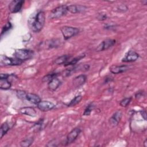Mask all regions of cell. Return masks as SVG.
<instances>
[{
	"label": "cell",
	"mask_w": 147,
	"mask_h": 147,
	"mask_svg": "<svg viewBox=\"0 0 147 147\" xmlns=\"http://www.w3.org/2000/svg\"><path fill=\"white\" fill-rule=\"evenodd\" d=\"M87 80V76L84 74L79 75L74 78L72 83L75 88H79L83 85Z\"/></svg>",
	"instance_id": "obj_16"
},
{
	"label": "cell",
	"mask_w": 147,
	"mask_h": 147,
	"mask_svg": "<svg viewBox=\"0 0 147 147\" xmlns=\"http://www.w3.org/2000/svg\"><path fill=\"white\" fill-rule=\"evenodd\" d=\"M113 80V78L111 76H107L105 79V83H108L110 82H111Z\"/></svg>",
	"instance_id": "obj_34"
},
{
	"label": "cell",
	"mask_w": 147,
	"mask_h": 147,
	"mask_svg": "<svg viewBox=\"0 0 147 147\" xmlns=\"http://www.w3.org/2000/svg\"><path fill=\"white\" fill-rule=\"evenodd\" d=\"M13 125L11 122H3L0 127V138H2L11 128Z\"/></svg>",
	"instance_id": "obj_21"
},
{
	"label": "cell",
	"mask_w": 147,
	"mask_h": 147,
	"mask_svg": "<svg viewBox=\"0 0 147 147\" xmlns=\"http://www.w3.org/2000/svg\"><path fill=\"white\" fill-rule=\"evenodd\" d=\"M122 111L118 110L115 111L109 120V123L110 125L113 127L117 126L119 124V122H120L122 118Z\"/></svg>",
	"instance_id": "obj_13"
},
{
	"label": "cell",
	"mask_w": 147,
	"mask_h": 147,
	"mask_svg": "<svg viewBox=\"0 0 147 147\" xmlns=\"http://www.w3.org/2000/svg\"><path fill=\"white\" fill-rule=\"evenodd\" d=\"M34 51L29 49H17L14 53V57L22 61L29 60L33 57Z\"/></svg>",
	"instance_id": "obj_2"
},
{
	"label": "cell",
	"mask_w": 147,
	"mask_h": 147,
	"mask_svg": "<svg viewBox=\"0 0 147 147\" xmlns=\"http://www.w3.org/2000/svg\"><path fill=\"white\" fill-rule=\"evenodd\" d=\"M45 22V14L42 10L32 14L28 21L29 29L34 33L40 32L43 28Z\"/></svg>",
	"instance_id": "obj_1"
},
{
	"label": "cell",
	"mask_w": 147,
	"mask_h": 147,
	"mask_svg": "<svg viewBox=\"0 0 147 147\" xmlns=\"http://www.w3.org/2000/svg\"><path fill=\"white\" fill-rule=\"evenodd\" d=\"M60 30L64 39L65 40L75 36L80 32L79 28L70 26H64L61 28Z\"/></svg>",
	"instance_id": "obj_4"
},
{
	"label": "cell",
	"mask_w": 147,
	"mask_h": 147,
	"mask_svg": "<svg viewBox=\"0 0 147 147\" xmlns=\"http://www.w3.org/2000/svg\"><path fill=\"white\" fill-rule=\"evenodd\" d=\"M104 28L106 29H107V30H112V29L115 28V25L106 24L104 26Z\"/></svg>",
	"instance_id": "obj_33"
},
{
	"label": "cell",
	"mask_w": 147,
	"mask_h": 147,
	"mask_svg": "<svg viewBox=\"0 0 147 147\" xmlns=\"http://www.w3.org/2000/svg\"><path fill=\"white\" fill-rule=\"evenodd\" d=\"M23 63L22 61L16 58L7 57L6 55H1L0 64L1 66H15L21 65Z\"/></svg>",
	"instance_id": "obj_5"
},
{
	"label": "cell",
	"mask_w": 147,
	"mask_h": 147,
	"mask_svg": "<svg viewBox=\"0 0 147 147\" xmlns=\"http://www.w3.org/2000/svg\"><path fill=\"white\" fill-rule=\"evenodd\" d=\"M58 75H59V73L57 72H51L49 73L48 74H47V75L44 76L42 78V81L43 82H49L50 80H51L52 79L55 78V77H57Z\"/></svg>",
	"instance_id": "obj_26"
},
{
	"label": "cell",
	"mask_w": 147,
	"mask_h": 147,
	"mask_svg": "<svg viewBox=\"0 0 147 147\" xmlns=\"http://www.w3.org/2000/svg\"><path fill=\"white\" fill-rule=\"evenodd\" d=\"M83 98V96L81 95H78L75 96L67 105L68 107H73L80 102Z\"/></svg>",
	"instance_id": "obj_23"
},
{
	"label": "cell",
	"mask_w": 147,
	"mask_h": 147,
	"mask_svg": "<svg viewBox=\"0 0 147 147\" xmlns=\"http://www.w3.org/2000/svg\"><path fill=\"white\" fill-rule=\"evenodd\" d=\"M94 108H95V105H94V103L91 102L86 107V109H85V110H84V111L83 113V115H84V116L90 115L91 113L92 112V111L94 109Z\"/></svg>",
	"instance_id": "obj_24"
},
{
	"label": "cell",
	"mask_w": 147,
	"mask_h": 147,
	"mask_svg": "<svg viewBox=\"0 0 147 147\" xmlns=\"http://www.w3.org/2000/svg\"><path fill=\"white\" fill-rule=\"evenodd\" d=\"M116 44V40L114 39L107 38L102 41L96 47L95 51L96 52H101L109 49Z\"/></svg>",
	"instance_id": "obj_8"
},
{
	"label": "cell",
	"mask_w": 147,
	"mask_h": 147,
	"mask_svg": "<svg viewBox=\"0 0 147 147\" xmlns=\"http://www.w3.org/2000/svg\"><path fill=\"white\" fill-rule=\"evenodd\" d=\"M60 40L59 39H51L40 43L39 47L41 49H49L57 48L60 45Z\"/></svg>",
	"instance_id": "obj_7"
},
{
	"label": "cell",
	"mask_w": 147,
	"mask_h": 147,
	"mask_svg": "<svg viewBox=\"0 0 147 147\" xmlns=\"http://www.w3.org/2000/svg\"><path fill=\"white\" fill-rule=\"evenodd\" d=\"M85 56H86L85 54H82V55H79L78 56L74 57L72 59L71 58L68 62H67L65 64H64V65L65 67L69 66V65H75L78 63V62H79L81 59H83Z\"/></svg>",
	"instance_id": "obj_22"
},
{
	"label": "cell",
	"mask_w": 147,
	"mask_h": 147,
	"mask_svg": "<svg viewBox=\"0 0 147 147\" xmlns=\"http://www.w3.org/2000/svg\"><path fill=\"white\" fill-rule=\"evenodd\" d=\"M87 8L86 6L80 5H71L67 6L68 11L73 14L84 13Z\"/></svg>",
	"instance_id": "obj_15"
},
{
	"label": "cell",
	"mask_w": 147,
	"mask_h": 147,
	"mask_svg": "<svg viewBox=\"0 0 147 147\" xmlns=\"http://www.w3.org/2000/svg\"><path fill=\"white\" fill-rule=\"evenodd\" d=\"M117 9L119 10V11H122V12H125L126 11H127L128 10L127 6L125 5H119V6L117 7Z\"/></svg>",
	"instance_id": "obj_32"
},
{
	"label": "cell",
	"mask_w": 147,
	"mask_h": 147,
	"mask_svg": "<svg viewBox=\"0 0 147 147\" xmlns=\"http://www.w3.org/2000/svg\"><path fill=\"white\" fill-rule=\"evenodd\" d=\"M33 137L25 138L20 142V146L22 147H29L33 144Z\"/></svg>",
	"instance_id": "obj_25"
},
{
	"label": "cell",
	"mask_w": 147,
	"mask_h": 147,
	"mask_svg": "<svg viewBox=\"0 0 147 147\" xmlns=\"http://www.w3.org/2000/svg\"><path fill=\"white\" fill-rule=\"evenodd\" d=\"M129 67L127 65H112L110 67L109 69L111 73L113 74H118L125 72L129 70Z\"/></svg>",
	"instance_id": "obj_14"
},
{
	"label": "cell",
	"mask_w": 147,
	"mask_h": 147,
	"mask_svg": "<svg viewBox=\"0 0 147 147\" xmlns=\"http://www.w3.org/2000/svg\"><path fill=\"white\" fill-rule=\"evenodd\" d=\"M19 112L23 115L34 117L37 115L36 111L32 107H24L19 109Z\"/></svg>",
	"instance_id": "obj_17"
},
{
	"label": "cell",
	"mask_w": 147,
	"mask_h": 147,
	"mask_svg": "<svg viewBox=\"0 0 147 147\" xmlns=\"http://www.w3.org/2000/svg\"><path fill=\"white\" fill-rule=\"evenodd\" d=\"M140 113H141V115H142V118L144 119L145 121L146 120V111L145 110H141L140 111Z\"/></svg>",
	"instance_id": "obj_35"
},
{
	"label": "cell",
	"mask_w": 147,
	"mask_h": 147,
	"mask_svg": "<svg viewBox=\"0 0 147 147\" xmlns=\"http://www.w3.org/2000/svg\"><path fill=\"white\" fill-rule=\"evenodd\" d=\"M27 92H26L25 91L23 90H17L16 91V95L17 97L21 99H25L26 95Z\"/></svg>",
	"instance_id": "obj_29"
},
{
	"label": "cell",
	"mask_w": 147,
	"mask_h": 147,
	"mask_svg": "<svg viewBox=\"0 0 147 147\" xmlns=\"http://www.w3.org/2000/svg\"><path fill=\"white\" fill-rule=\"evenodd\" d=\"M37 107L40 111L46 112L53 109L55 107V105L48 100H41L37 105Z\"/></svg>",
	"instance_id": "obj_11"
},
{
	"label": "cell",
	"mask_w": 147,
	"mask_h": 147,
	"mask_svg": "<svg viewBox=\"0 0 147 147\" xmlns=\"http://www.w3.org/2000/svg\"><path fill=\"white\" fill-rule=\"evenodd\" d=\"M14 74H0V88L3 90H7L11 88V78Z\"/></svg>",
	"instance_id": "obj_6"
},
{
	"label": "cell",
	"mask_w": 147,
	"mask_h": 147,
	"mask_svg": "<svg viewBox=\"0 0 147 147\" xmlns=\"http://www.w3.org/2000/svg\"><path fill=\"white\" fill-rule=\"evenodd\" d=\"M61 82L60 80L57 78V77H55L51 80H50L48 83V87L51 91H56L61 85Z\"/></svg>",
	"instance_id": "obj_18"
},
{
	"label": "cell",
	"mask_w": 147,
	"mask_h": 147,
	"mask_svg": "<svg viewBox=\"0 0 147 147\" xmlns=\"http://www.w3.org/2000/svg\"><path fill=\"white\" fill-rule=\"evenodd\" d=\"M141 2H142V5H146V3H147V1H146V0H144V1H141Z\"/></svg>",
	"instance_id": "obj_36"
},
{
	"label": "cell",
	"mask_w": 147,
	"mask_h": 147,
	"mask_svg": "<svg viewBox=\"0 0 147 147\" xmlns=\"http://www.w3.org/2000/svg\"><path fill=\"white\" fill-rule=\"evenodd\" d=\"M144 144H145V145H144V146H145V147H146V146H147V145H146V140H145V141H144Z\"/></svg>",
	"instance_id": "obj_37"
},
{
	"label": "cell",
	"mask_w": 147,
	"mask_h": 147,
	"mask_svg": "<svg viewBox=\"0 0 147 147\" xmlns=\"http://www.w3.org/2000/svg\"><path fill=\"white\" fill-rule=\"evenodd\" d=\"M67 12V5H60L51 11V13L49 15V18L51 20L58 19L65 16Z\"/></svg>",
	"instance_id": "obj_3"
},
{
	"label": "cell",
	"mask_w": 147,
	"mask_h": 147,
	"mask_svg": "<svg viewBox=\"0 0 147 147\" xmlns=\"http://www.w3.org/2000/svg\"><path fill=\"white\" fill-rule=\"evenodd\" d=\"M25 1L22 0H13L9 4L8 9L11 13H16L21 11Z\"/></svg>",
	"instance_id": "obj_9"
},
{
	"label": "cell",
	"mask_w": 147,
	"mask_h": 147,
	"mask_svg": "<svg viewBox=\"0 0 147 147\" xmlns=\"http://www.w3.org/2000/svg\"><path fill=\"white\" fill-rule=\"evenodd\" d=\"M139 57V54L133 50L129 51L122 59V61L124 63H131L136 61Z\"/></svg>",
	"instance_id": "obj_12"
},
{
	"label": "cell",
	"mask_w": 147,
	"mask_h": 147,
	"mask_svg": "<svg viewBox=\"0 0 147 147\" xmlns=\"http://www.w3.org/2000/svg\"><path fill=\"white\" fill-rule=\"evenodd\" d=\"M132 100V98L131 97H127V98H125L123 99H122L120 102H119V105L121 106L122 107H127L129 104L131 102Z\"/></svg>",
	"instance_id": "obj_27"
},
{
	"label": "cell",
	"mask_w": 147,
	"mask_h": 147,
	"mask_svg": "<svg viewBox=\"0 0 147 147\" xmlns=\"http://www.w3.org/2000/svg\"><path fill=\"white\" fill-rule=\"evenodd\" d=\"M72 58V56L69 55H61L57 58H56L53 61V64L56 65H61V64H64L67 62H68Z\"/></svg>",
	"instance_id": "obj_20"
},
{
	"label": "cell",
	"mask_w": 147,
	"mask_h": 147,
	"mask_svg": "<svg viewBox=\"0 0 147 147\" xmlns=\"http://www.w3.org/2000/svg\"><path fill=\"white\" fill-rule=\"evenodd\" d=\"M25 99L27 100L29 102L36 105L41 100V98L38 95L30 92H28L26 94Z\"/></svg>",
	"instance_id": "obj_19"
},
{
	"label": "cell",
	"mask_w": 147,
	"mask_h": 147,
	"mask_svg": "<svg viewBox=\"0 0 147 147\" xmlns=\"http://www.w3.org/2000/svg\"><path fill=\"white\" fill-rule=\"evenodd\" d=\"M80 132H81V129L80 127H77L73 129L70 132H69V133L67 136L65 145H68L73 143L78 138Z\"/></svg>",
	"instance_id": "obj_10"
},
{
	"label": "cell",
	"mask_w": 147,
	"mask_h": 147,
	"mask_svg": "<svg viewBox=\"0 0 147 147\" xmlns=\"http://www.w3.org/2000/svg\"><path fill=\"white\" fill-rule=\"evenodd\" d=\"M143 96H145V92H144V91H137V92L135 95V97L137 99H139L140 98H142Z\"/></svg>",
	"instance_id": "obj_31"
},
{
	"label": "cell",
	"mask_w": 147,
	"mask_h": 147,
	"mask_svg": "<svg viewBox=\"0 0 147 147\" xmlns=\"http://www.w3.org/2000/svg\"><path fill=\"white\" fill-rule=\"evenodd\" d=\"M107 18V16L105 13H99L96 16V19L99 21H103Z\"/></svg>",
	"instance_id": "obj_30"
},
{
	"label": "cell",
	"mask_w": 147,
	"mask_h": 147,
	"mask_svg": "<svg viewBox=\"0 0 147 147\" xmlns=\"http://www.w3.org/2000/svg\"><path fill=\"white\" fill-rule=\"evenodd\" d=\"M12 28V25L11 24L10 22H7L3 27L1 30V35L2 36L4 33H5L6 32H8L10 29H11Z\"/></svg>",
	"instance_id": "obj_28"
}]
</instances>
